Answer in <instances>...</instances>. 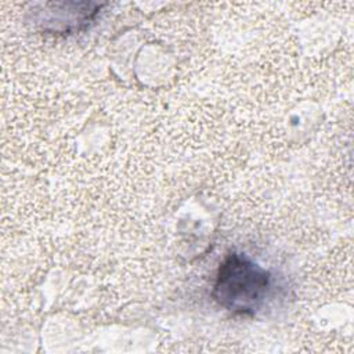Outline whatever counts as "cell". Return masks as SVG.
<instances>
[{
  "label": "cell",
  "instance_id": "cell-1",
  "mask_svg": "<svg viewBox=\"0 0 354 354\" xmlns=\"http://www.w3.org/2000/svg\"><path fill=\"white\" fill-rule=\"evenodd\" d=\"M272 275L243 253H228L218 266L212 296L224 310L254 315L266 304Z\"/></svg>",
  "mask_w": 354,
  "mask_h": 354
}]
</instances>
